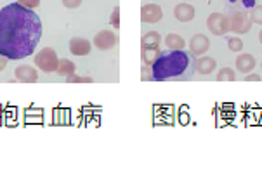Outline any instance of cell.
<instances>
[{"mask_svg": "<svg viewBox=\"0 0 262 175\" xmlns=\"http://www.w3.org/2000/svg\"><path fill=\"white\" fill-rule=\"evenodd\" d=\"M94 80L91 76H78V75H70L66 76V83H92Z\"/></svg>", "mask_w": 262, "mask_h": 175, "instance_id": "cell-20", "label": "cell"}, {"mask_svg": "<svg viewBox=\"0 0 262 175\" xmlns=\"http://www.w3.org/2000/svg\"><path fill=\"white\" fill-rule=\"evenodd\" d=\"M208 47H210V40L202 33H196L193 38L189 40V52L193 54V56H198V57L205 56Z\"/></svg>", "mask_w": 262, "mask_h": 175, "instance_id": "cell-8", "label": "cell"}, {"mask_svg": "<svg viewBox=\"0 0 262 175\" xmlns=\"http://www.w3.org/2000/svg\"><path fill=\"white\" fill-rule=\"evenodd\" d=\"M141 80H144V82H149V80H153V71H151V66L143 64V73H141Z\"/></svg>", "mask_w": 262, "mask_h": 175, "instance_id": "cell-24", "label": "cell"}, {"mask_svg": "<svg viewBox=\"0 0 262 175\" xmlns=\"http://www.w3.org/2000/svg\"><path fill=\"white\" fill-rule=\"evenodd\" d=\"M259 40H260V43H262V30H260V33H259Z\"/></svg>", "mask_w": 262, "mask_h": 175, "instance_id": "cell-29", "label": "cell"}, {"mask_svg": "<svg viewBox=\"0 0 262 175\" xmlns=\"http://www.w3.org/2000/svg\"><path fill=\"white\" fill-rule=\"evenodd\" d=\"M14 75H16V78L23 83H35L38 80V71L35 70L33 66H28V64L17 66L14 70Z\"/></svg>", "mask_w": 262, "mask_h": 175, "instance_id": "cell-9", "label": "cell"}, {"mask_svg": "<svg viewBox=\"0 0 262 175\" xmlns=\"http://www.w3.org/2000/svg\"><path fill=\"white\" fill-rule=\"evenodd\" d=\"M91 42L82 37H75L70 40V52L73 54V56H87L89 52H91Z\"/></svg>", "mask_w": 262, "mask_h": 175, "instance_id": "cell-10", "label": "cell"}, {"mask_svg": "<svg viewBox=\"0 0 262 175\" xmlns=\"http://www.w3.org/2000/svg\"><path fill=\"white\" fill-rule=\"evenodd\" d=\"M228 47L231 52H242L243 51V42L238 37H231L228 38Z\"/></svg>", "mask_w": 262, "mask_h": 175, "instance_id": "cell-21", "label": "cell"}, {"mask_svg": "<svg viewBox=\"0 0 262 175\" xmlns=\"http://www.w3.org/2000/svg\"><path fill=\"white\" fill-rule=\"evenodd\" d=\"M160 56H162V49H141V59L146 66H153V62Z\"/></svg>", "mask_w": 262, "mask_h": 175, "instance_id": "cell-16", "label": "cell"}, {"mask_svg": "<svg viewBox=\"0 0 262 175\" xmlns=\"http://www.w3.org/2000/svg\"><path fill=\"white\" fill-rule=\"evenodd\" d=\"M7 62H9V59H7L6 56H0V71H2V70H6Z\"/></svg>", "mask_w": 262, "mask_h": 175, "instance_id": "cell-28", "label": "cell"}, {"mask_svg": "<svg viewBox=\"0 0 262 175\" xmlns=\"http://www.w3.org/2000/svg\"><path fill=\"white\" fill-rule=\"evenodd\" d=\"M42 37V23L33 9L9 4L0 9V56L19 61L32 56Z\"/></svg>", "mask_w": 262, "mask_h": 175, "instance_id": "cell-1", "label": "cell"}, {"mask_svg": "<svg viewBox=\"0 0 262 175\" xmlns=\"http://www.w3.org/2000/svg\"><path fill=\"white\" fill-rule=\"evenodd\" d=\"M110 25L113 26V28H120V9L118 7H115L113 9V12H112V16H110Z\"/></svg>", "mask_w": 262, "mask_h": 175, "instance_id": "cell-22", "label": "cell"}, {"mask_svg": "<svg viewBox=\"0 0 262 175\" xmlns=\"http://www.w3.org/2000/svg\"><path fill=\"white\" fill-rule=\"evenodd\" d=\"M75 71H77V68H75V64H73V61H70V59H59V64H57V70H56V73L59 75V76H70V75H73Z\"/></svg>", "mask_w": 262, "mask_h": 175, "instance_id": "cell-17", "label": "cell"}, {"mask_svg": "<svg viewBox=\"0 0 262 175\" xmlns=\"http://www.w3.org/2000/svg\"><path fill=\"white\" fill-rule=\"evenodd\" d=\"M217 62L214 57H208V56H200L196 61H194V70L198 71L200 75H210L214 73Z\"/></svg>", "mask_w": 262, "mask_h": 175, "instance_id": "cell-11", "label": "cell"}, {"mask_svg": "<svg viewBox=\"0 0 262 175\" xmlns=\"http://www.w3.org/2000/svg\"><path fill=\"white\" fill-rule=\"evenodd\" d=\"M94 46L99 51H110L112 47L117 46V35L112 30H103L94 37Z\"/></svg>", "mask_w": 262, "mask_h": 175, "instance_id": "cell-7", "label": "cell"}, {"mask_svg": "<svg viewBox=\"0 0 262 175\" xmlns=\"http://www.w3.org/2000/svg\"><path fill=\"white\" fill-rule=\"evenodd\" d=\"M245 80L247 82H260V75H252V73H248L245 76Z\"/></svg>", "mask_w": 262, "mask_h": 175, "instance_id": "cell-26", "label": "cell"}, {"mask_svg": "<svg viewBox=\"0 0 262 175\" xmlns=\"http://www.w3.org/2000/svg\"><path fill=\"white\" fill-rule=\"evenodd\" d=\"M16 2L26 9H37L40 6V0H16Z\"/></svg>", "mask_w": 262, "mask_h": 175, "instance_id": "cell-23", "label": "cell"}, {"mask_svg": "<svg viewBox=\"0 0 262 175\" xmlns=\"http://www.w3.org/2000/svg\"><path fill=\"white\" fill-rule=\"evenodd\" d=\"M194 66L193 57L184 51H167L151 66L153 80L165 82V80H186L191 78V68Z\"/></svg>", "mask_w": 262, "mask_h": 175, "instance_id": "cell-2", "label": "cell"}, {"mask_svg": "<svg viewBox=\"0 0 262 175\" xmlns=\"http://www.w3.org/2000/svg\"><path fill=\"white\" fill-rule=\"evenodd\" d=\"M248 14H250L252 23L262 26V6H254L250 9V12H248Z\"/></svg>", "mask_w": 262, "mask_h": 175, "instance_id": "cell-19", "label": "cell"}, {"mask_svg": "<svg viewBox=\"0 0 262 175\" xmlns=\"http://www.w3.org/2000/svg\"><path fill=\"white\" fill-rule=\"evenodd\" d=\"M160 43H162V37L157 31H148L141 38V49H160Z\"/></svg>", "mask_w": 262, "mask_h": 175, "instance_id": "cell-14", "label": "cell"}, {"mask_svg": "<svg viewBox=\"0 0 262 175\" xmlns=\"http://www.w3.org/2000/svg\"><path fill=\"white\" fill-rule=\"evenodd\" d=\"M217 80H219V82H234L236 75H234V71L231 68H223L217 73Z\"/></svg>", "mask_w": 262, "mask_h": 175, "instance_id": "cell-18", "label": "cell"}, {"mask_svg": "<svg viewBox=\"0 0 262 175\" xmlns=\"http://www.w3.org/2000/svg\"><path fill=\"white\" fill-rule=\"evenodd\" d=\"M226 16H228V21H229V31H234V33H238V35L248 33L252 25H254L250 19V14L239 7L231 9L229 14H226Z\"/></svg>", "mask_w": 262, "mask_h": 175, "instance_id": "cell-3", "label": "cell"}, {"mask_svg": "<svg viewBox=\"0 0 262 175\" xmlns=\"http://www.w3.org/2000/svg\"><path fill=\"white\" fill-rule=\"evenodd\" d=\"M239 2H242V6L245 9H252L255 6V0H239Z\"/></svg>", "mask_w": 262, "mask_h": 175, "instance_id": "cell-27", "label": "cell"}, {"mask_svg": "<svg viewBox=\"0 0 262 175\" xmlns=\"http://www.w3.org/2000/svg\"><path fill=\"white\" fill-rule=\"evenodd\" d=\"M207 28L212 35L215 37H224L229 31V21L228 16L223 14V12H214L207 17Z\"/></svg>", "mask_w": 262, "mask_h": 175, "instance_id": "cell-5", "label": "cell"}, {"mask_svg": "<svg viewBox=\"0 0 262 175\" xmlns=\"http://www.w3.org/2000/svg\"><path fill=\"white\" fill-rule=\"evenodd\" d=\"M80 4H82V0H63V6L68 9H77L80 7Z\"/></svg>", "mask_w": 262, "mask_h": 175, "instance_id": "cell-25", "label": "cell"}, {"mask_svg": "<svg viewBox=\"0 0 262 175\" xmlns=\"http://www.w3.org/2000/svg\"><path fill=\"white\" fill-rule=\"evenodd\" d=\"M174 16L181 23H189L194 17V7L191 4H177L174 9Z\"/></svg>", "mask_w": 262, "mask_h": 175, "instance_id": "cell-12", "label": "cell"}, {"mask_svg": "<svg viewBox=\"0 0 262 175\" xmlns=\"http://www.w3.org/2000/svg\"><path fill=\"white\" fill-rule=\"evenodd\" d=\"M260 68H262V64H260Z\"/></svg>", "mask_w": 262, "mask_h": 175, "instance_id": "cell-31", "label": "cell"}, {"mask_svg": "<svg viewBox=\"0 0 262 175\" xmlns=\"http://www.w3.org/2000/svg\"><path fill=\"white\" fill-rule=\"evenodd\" d=\"M165 46L168 47V51H184L186 47V40L177 33H168L165 38H163Z\"/></svg>", "mask_w": 262, "mask_h": 175, "instance_id": "cell-15", "label": "cell"}, {"mask_svg": "<svg viewBox=\"0 0 262 175\" xmlns=\"http://www.w3.org/2000/svg\"><path fill=\"white\" fill-rule=\"evenodd\" d=\"M162 17H163V11L158 4H146L141 9V21L143 23L155 25L158 21H162Z\"/></svg>", "mask_w": 262, "mask_h": 175, "instance_id": "cell-6", "label": "cell"}, {"mask_svg": "<svg viewBox=\"0 0 262 175\" xmlns=\"http://www.w3.org/2000/svg\"><path fill=\"white\" fill-rule=\"evenodd\" d=\"M57 64H59V57H57L54 49L43 47L42 51L35 54V66L38 70L46 71V73H54L57 70Z\"/></svg>", "mask_w": 262, "mask_h": 175, "instance_id": "cell-4", "label": "cell"}, {"mask_svg": "<svg viewBox=\"0 0 262 175\" xmlns=\"http://www.w3.org/2000/svg\"><path fill=\"white\" fill-rule=\"evenodd\" d=\"M229 2H231V4H234V2H238V0H229Z\"/></svg>", "mask_w": 262, "mask_h": 175, "instance_id": "cell-30", "label": "cell"}, {"mask_svg": "<svg viewBox=\"0 0 262 175\" xmlns=\"http://www.w3.org/2000/svg\"><path fill=\"white\" fill-rule=\"evenodd\" d=\"M255 68V57L252 54H242L236 57V70L242 71L243 75L252 73V70Z\"/></svg>", "mask_w": 262, "mask_h": 175, "instance_id": "cell-13", "label": "cell"}]
</instances>
